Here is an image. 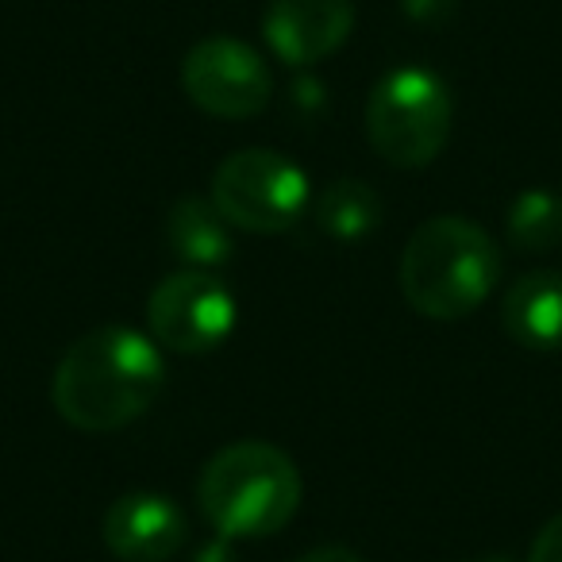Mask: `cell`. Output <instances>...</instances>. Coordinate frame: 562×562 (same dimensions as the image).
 <instances>
[{"label": "cell", "instance_id": "6da1fadb", "mask_svg": "<svg viewBox=\"0 0 562 562\" xmlns=\"http://www.w3.org/2000/svg\"><path fill=\"white\" fill-rule=\"evenodd\" d=\"M162 378L166 362L155 339L135 328L109 324V328L86 331L58 359L50 401L70 428L109 436L139 420L155 405Z\"/></svg>", "mask_w": 562, "mask_h": 562}, {"label": "cell", "instance_id": "7a4b0ae2", "mask_svg": "<svg viewBox=\"0 0 562 562\" xmlns=\"http://www.w3.org/2000/svg\"><path fill=\"white\" fill-rule=\"evenodd\" d=\"M401 293L428 321H462L490 301L501 278L497 243L467 216H431L408 235Z\"/></svg>", "mask_w": 562, "mask_h": 562}, {"label": "cell", "instance_id": "3957f363", "mask_svg": "<svg viewBox=\"0 0 562 562\" xmlns=\"http://www.w3.org/2000/svg\"><path fill=\"white\" fill-rule=\"evenodd\" d=\"M301 470L290 454L262 439L227 443L204 462L196 501L224 539H266L281 531L301 508Z\"/></svg>", "mask_w": 562, "mask_h": 562}, {"label": "cell", "instance_id": "277c9868", "mask_svg": "<svg viewBox=\"0 0 562 562\" xmlns=\"http://www.w3.org/2000/svg\"><path fill=\"white\" fill-rule=\"evenodd\" d=\"M454 104L439 74L424 66H393L367 97L370 147L401 170H420L443 155L451 139Z\"/></svg>", "mask_w": 562, "mask_h": 562}, {"label": "cell", "instance_id": "5b68a950", "mask_svg": "<svg viewBox=\"0 0 562 562\" xmlns=\"http://www.w3.org/2000/svg\"><path fill=\"white\" fill-rule=\"evenodd\" d=\"M212 201L232 227L255 235H278L290 232L313 209V186H308V173L290 155L247 147L216 166Z\"/></svg>", "mask_w": 562, "mask_h": 562}, {"label": "cell", "instance_id": "8992f818", "mask_svg": "<svg viewBox=\"0 0 562 562\" xmlns=\"http://www.w3.org/2000/svg\"><path fill=\"white\" fill-rule=\"evenodd\" d=\"M181 89L216 120H250L273 97V74L250 43L235 35H204L181 58Z\"/></svg>", "mask_w": 562, "mask_h": 562}, {"label": "cell", "instance_id": "52a82bcc", "mask_svg": "<svg viewBox=\"0 0 562 562\" xmlns=\"http://www.w3.org/2000/svg\"><path fill=\"white\" fill-rule=\"evenodd\" d=\"M235 297L209 270H178L147 297L150 339L178 355H209L235 328Z\"/></svg>", "mask_w": 562, "mask_h": 562}, {"label": "cell", "instance_id": "ba28073f", "mask_svg": "<svg viewBox=\"0 0 562 562\" xmlns=\"http://www.w3.org/2000/svg\"><path fill=\"white\" fill-rule=\"evenodd\" d=\"M101 536L120 562H166L186 547L189 520L170 493L135 490L109 505Z\"/></svg>", "mask_w": 562, "mask_h": 562}, {"label": "cell", "instance_id": "9c48e42d", "mask_svg": "<svg viewBox=\"0 0 562 562\" xmlns=\"http://www.w3.org/2000/svg\"><path fill=\"white\" fill-rule=\"evenodd\" d=\"M355 27V0H270L262 35L290 66H308L336 55Z\"/></svg>", "mask_w": 562, "mask_h": 562}, {"label": "cell", "instance_id": "30bf717a", "mask_svg": "<svg viewBox=\"0 0 562 562\" xmlns=\"http://www.w3.org/2000/svg\"><path fill=\"white\" fill-rule=\"evenodd\" d=\"M501 324L520 347L562 351V270H531L501 297Z\"/></svg>", "mask_w": 562, "mask_h": 562}, {"label": "cell", "instance_id": "8fae6325", "mask_svg": "<svg viewBox=\"0 0 562 562\" xmlns=\"http://www.w3.org/2000/svg\"><path fill=\"white\" fill-rule=\"evenodd\" d=\"M166 243L186 270H212L232 258V224L212 196H178L166 216Z\"/></svg>", "mask_w": 562, "mask_h": 562}, {"label": "cell", "instance_id": "7c38bea8", "mask_svg": "<svg viewBox=\"0 0 562 562\" xmlns=\"http://www.w3.org/2000/svg\"><path fill=\"white\" fill-rule=\"evenodd\" d=\"M313 220L339 243H359L382 224V196L359 178H339L313 196Z\"/></svg>", "mask_w": 562, "mask_h": 562}, {"label": "cell", "instance_id": "4fadbf2b", "mask_svg": "<svg viewBox=\"0 0 562 562\" xmlns=\"http://www.w3.org/2000/svg\"><path fill=\"white\" fill-rule=\"evenodd\" d=\"M505 232L516 250H531V255L554 250L562 243V193L547 186L524 189L508 209Z\"/></svg>", "mask_w": 562, "mask_h": 562}, {"label": "cell", "instance_id": "5bb4252c", "mask_svg": "<svg viewBox=\"0 0 562 562\" xmlns=\"http://www.w3.org/2000/svg\"><path fill=\"white\" fill-rule=\"evenodd\" d=\"M528 562H562V513L551 516V520L539 528Z\"/></svg>", "mask_w": 562, "mask_h": 562}, {"label": "cell", "instance_id": "9a60e30c", "mask_svg": "<svg viewBox=\"0 0 562 562\" xmlns=\"http://www.w3.org/2000/svg\"><path fill=\"white\" fill-rule=\"evenodd\" d=\"M459 0H401V9L416 20V24H443L454 12Z\"/></svg>", "mask_w": 562, "mask_h": 562}, {"label": "cell", "instance_id": "2e32d148", "mask_svg": "<svg viewBox=\"0 0 562 562\" xmlns=\"http://www.w3.org/2000/svg\"><path fill=\"white\" fill-rule=\"evenodd\" d=\"M297 562H367L355 547H344V543H324V547H313L305 551Z\"/></svg>", "mask_w": 562, "mask_h": 562}, {"label": "cell", "instance_id": "e0dca14e", "mask_svg": "<svg viewBox=\"0 0 562 562\" xmlns=\"http://www.w3.org/2000/svg\"><path fill=\"white\" fill-rule=\"evenodd\" d=\"M189 562H239V554H235V547H232V539H212V543H201L193 551V559Z\"/></svg>", "mask_w": 562, "mask_h": 562}, {"label": "cell", "instance_id": "ac0fdd59", "mask_svg": "<svg viewBox=\"0 0 562 562\" xmlns=\"http://www.w3.org/2000/svg\"><path fill=\"white\" fill-rule=\"evenodd\" d=\"M470 562H513V559H505V554H482V559H470Z\"/></svg>", "mask_w": 562, "mask_h": 562}]
</instances>
